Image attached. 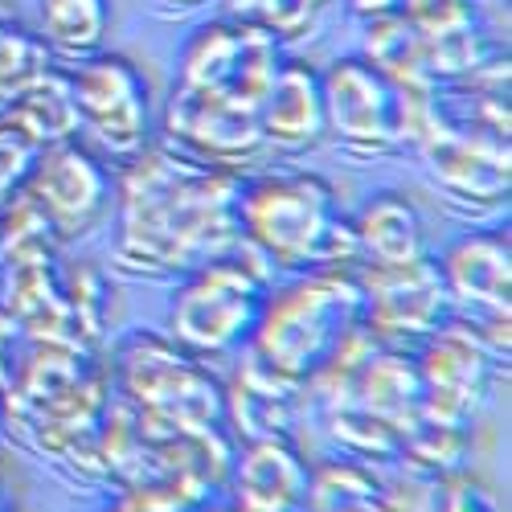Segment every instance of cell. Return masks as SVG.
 <instances>
[{"instance_id":"obj_1","label":"cell","mask_w":512,"mask_h":512,"mask_svg":"<svg viewBox=\"0 0 512 512\" xmlns=\"http://www.w3.org/2000/svg\"><path fill=\"white\" fill-rule=\"evenodd\" d=\"M115 263L136 275H193L242 246L234 168H213L185 152L144 148L115 185Z\"/></svg>"},{"instance_id":"obj_2","label":"cell","mask_w":512,"mask_h":512,"mask_svg":"<svg viewBox=\"0 0 512 512\" xmlns=\"http://www.w3.org/2000/svg\"><path fill=\"white\" fill-rule=\"evenodd\" d=\"M238 226L242 242L259 250L271 271L361 267L353 222L336 209V193L324 177L279 173L242 185Z\"/></svg>"},{"instance_id":"obj_3","label":"cell","mask_w":512,"mask_h":512,"mask_svg":"<svg viewBox=\"0 0 512 512\" xmlns=\"http://www.w3.org/2000/svg\"><path fill=\"white\" fill-rule=\"evenodd\" d=\"M353 324H361L357 267L308 271V279L267 295L259 328L250 336V361L304 386L328 365Z\"/></svg>"},{"instance_id":"obj_4","label":"cell","mask_w":512,"mask_h":512,"mask_svg":"<svg viewBox=\"0 0 512 512\" xmlns=\"http://www.w3.org/2000/svg\"><path fill=\"white\" fill-rule=\"evenodd\" d=\"M271 295V267L246 242L222 259L205 263L177 291L168 332L193 357H222L250 345L263 304Z\"/></svg>"},{"instance_id":"obj_5","label":"cell","mask_w":512,"mask_h":512,"mask_svg":"<svg viewBox=\"0 0 512 512\" xmlns=\"http://www.w3.org/2000/svg\"><path fill=\"white\" fill-rule=\"evenodd\" d=\"M119 390L140 406V418L164 431L205 435L226 418V390L193 357L160 336H132L115 361Z\"/></svg>"},{"instance_id":"obj_6","label":"cell","mask_w":512,"mask_h":512,"mask_svg":"<svg viewBox=\"0 0 512 512\" xmlns=\"http://www.w3.org/2000/svg\"><path fill=\"white\" fill-rule=\"evenodd\" d=\"M283 66V41L254 21H209L181 50L177 91L259 111Z\"/></svg>"},{"instance_id":"obj_7","label":"cell","mask_w":512,"mask_h":512,"mask_svg":"<svg viewBox=\"0 0 512 512\" xmlns=\"http://www.w3.org/2000/svg\"><path fill=\"white\" fill-rule=\"evenodd\" d=\"M324 132L361 156H381L406 144L410 99L365 58H336L320 70Z\"/></svg>"},{"instance_id":"obj_8","label":"cell","mask_w":512,"mask_h":512,"mask_svg":"<svg viewBox=\"0 0 512 512\" xmlns=\"http://www.w3.org/2000/svg\"><path fill=\"white\" fill-rule=\"evenodd\" d=\"M70 70L78 123L115 156L132 160L148 148V78L123 54H91Z\"/></svg>"},{"instance_id":"obj_9","label":"cell","mask_w":512,"mask_h":512,"mask_svg":"<svg viewBox=\"0 0 512 512\" xmlns=\"http://www.w3.org/2000/svg\"><path fill=\"white\" fill-rule=\"evenodd\" d=\"M21 193L46 213V222L54 226V234L62 242L91 234L107 218V209L115 205L111 173L78 140L41 148Z\"/></svg>"},{"instance_id":"obj_10","label":"cell","mask_w":512,"mask_h":512,"mask_svg":"<svg viewBox=\"0 0 512 512\" xmlns=\"http://www.w3.org/2000/svg\"><path fill=\"white\" fill-rule=\"evenodd\" d=\"M361 316L377 336H431L451 324V291L435 259H414L398 267H357Z\"/></svg>"},{"instance_id":"obj_11","label":"cell","mask_w":512,"mask_h":512,"mask_svg":"<svg viewBox=\"0 0 512 512\" xmlns=\"http://www.w3.org/2000/svg\"><path fill=\"white\" fill-rule=\"evenodd\" d=\"M164 132L177 148L213 168H242L267 148L259 111L201 99L173 87V99L164 107Z\"/></svg>"},{"instance_id":"obj_12","label":"cell","mask_w":512,"mask_h":512,"mask_svg":"<svg viewBox=\"0 0 512 512\" xmlns=\"http://www.w3.org/2000/svg\"><path fill=\"white\" fill-rule=\"evenodd\" d=\"M443 279L451 291V304H467L484 312L496 328V340L508 349V291H512V246L504 234H472L459 238L443 254Z\"/></svg>"},{"instance_id":"obj_13","label":"cell","mask_w":512,"mask_h":512,"mask_svg":"<svg viewBox=\"0 0 512 512\" xmlns=\"http://www.w3.org/2000/svg\"><path fill=\"white\" fill-rule=\"evenodd\" d=\"M259 123H263V140L271 148H287V152L316 148L328 136L320 70L300 58H283L271 91L259 107Z\"/></svg>"},{"instance_id":"obj_14","label":"cell","mask_w":512,"mask_h":512,"mask_svg":"<svg viewBox=\"0 0 512 512\" xmlns=\"http://www.w3.org/2000/svg\"><path fill=\"white\" fill-rule=\"evenodd\" d=\"M361 267H398L426 254L422 213L402 193H377L353 222Z\"/></svg>"},{"instance_id":"obj_15","label":"cell","mask_w":512,"mask_h":512,"mask_svg":"<svg viewBox=\"0 0 512 512\" xmlns=\"http://www.w3.org/2000/svg\"><path fill=\"white\" fill-rule=\"evenodd\" d=\"M0 119L13 123L37 148L74 140L82 123H78V107H74V91H70V70L58 62L46 66L5 111H0Z\"/></svg>"},{"instance_id":"obj_16","label":"cell","mask_w":512,"mask_h":512,"mask_svg":"<svg viewBox=\"0 0 512 512\" xmlns=\"http://www.w3.org/2000/svg\"><path fill=\"white\" fill-rule=\"evenodd\" d=\"M308 492V467L287 447V439H259L238 463V496L242 508L291 512Z\"/></svg>"},{"instance_id":"obj_17","label":"cell","mask_w":512,"mask_h":512,"mask_svg":"<svg viewBox=\"0 0 512 512\" xmlns=\"http://www.w3.org/2000/svg\"><path fill=\"white\" fill-rule=\"evenodd\" d=\"M295 394L300 386L287 377H275L271 369H263L259 361L242 365L234 390L226 394V410L234 414V422L246 426L250 443L259 439H287V426H291V410H295ZM238 426V431H242Z\"/></svg>"},{"instance_id":"obj_18","label":"cell","mask_w":512,"mask_h":512,"mask_svg":"<svg viewBox=\"0 0 512 512\" xmlns=\"http://www.w3.org/2000/svg\"><path fill=\"white\" fill-rule=\"evenodd\" d=\"M111 29V0H41V41L50 54L91 58L103 50Z\"/></svg>"},{"instance_id":"obj_19","label":"cell","mask_w":512,"mask_h":512,"mask_svg":"<svg viewBox=\"0 0 512 512\" xmlns=\"http://www.w3.org/2000/svg\"><path fill=\"white\" fill-rule=\"evenodd\" d=\"M46 66H54V54L46 41H41V33H33L17 9L0 5V111Z\"/></svg>"},{"instance_id":"obj_20","label":"cell","mask_w":512,"mask_h":512,"mask_svg":"<svg viewBox=\"0 0 512 512\" xmlns=\"http://www.w3.org/2000/svg\"><path fill=\"white\" fill-rule=\"evenodd\" d=\"M37 156H41V148L33 140H25L13 123L0 119V213H5V205L21 193Z\"/></svg>"},{"instance_id":"obj_21","label":"cell","mask_w":512,"mask_h":512,"mask_svg":"<svg viewBox=\"0 0 512 512\" xmlns=\"http://www.w3.org/2000/svg\"><path fill=\"white\" fill-rule=\"evenodd\" d=\"M33 345H37V340L25 332V324H21L13 312L0 308V394H5L13 381L21 377V369H25L29 353H33Z\"/></svg>"},{"instance_id":"obj_22","label":"cell","mask_w":512,"mask_h":512,"mask_svg":"<svg viewBox=\"0 0 512 512\" xmlns=\"http://www.w3.org/2000/svg\"><path fill=\"white\" fill-rule=\"evenodd\" d=\"M443 5V0H349V9L365 21H377V17H418L426 9Z\"/></svg>"},{"instance_id":"obj_23","label":"cell","mask_w":512,"mask_h":512,"mask_svg":"<svg viewBox=\"0 0 512 512\" xmlns=\"http://www.w3.org/2000/svg\"><path fill=\"white\" fill-rule=\"evenodd\" d=\"M164 5H181V9H197V5H205V0H164Z\"/></svg>"},{"instance_id":"obj_24","label":"cell","mask_w":512,"mask_h":512,"mask_svg":"<svg viewBox=\"0 0 512 512\" xmlns=\"http://www.w3.org/2000/svg\"><path fill=\"white\" fill-rule=\"evenodd\" d=\"M242 512H263V508H242Z\"/></svg>"},{"instance_id":"obj_25","label":"cell","mask_w":512,"mask_h":512,"mask_svg":"<svg viewBox=\"0 0 512 512\" xmlns=\"http://www.w3.org/2000/svg\"><path fill=\"white\" fill-rule=\"evenodd\" d=\"M324 5H332V0H324Z\"/></svg>"}]
</instances>
